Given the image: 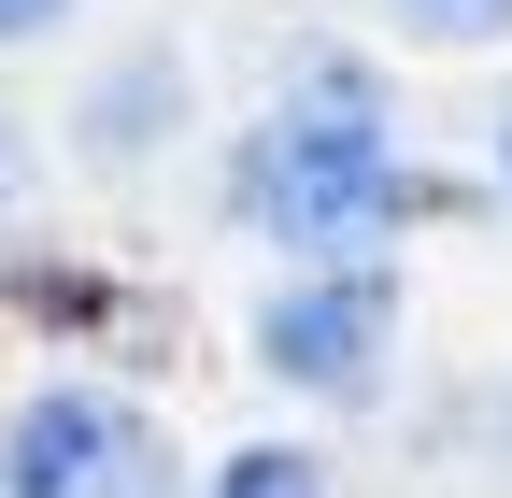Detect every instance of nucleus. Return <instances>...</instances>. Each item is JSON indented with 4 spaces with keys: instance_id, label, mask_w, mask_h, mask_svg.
<instances>
[{
    "instance_id": "8",
    "label": "nucleus",
    "mask_w": 512,
    "mask_h": 498,
    "mask_svg": "<svg viewBox=\"0 0 512 498\" xmlns=\"http://www.w3.org/2000/svg\"><path fill=\"white\" fill-rule=\"evenodd\" d=\"M498 171H512V129H498Z\"/></svg>"
},
{
    "instance_id": "5",
    "label": "nucleus",
    "mask_w": 512,
    "mask_h": 498,
    "mask_svg": "<svg viewBox=\"0 0 512 498\" xmlns=\"http://www.w3.org/2000/svg\"><path fill=\"white\" fill-rule=\"evenodd\" d=\"M399 29H427V43H498L512 0H399Z\"/></svg>"
},
{
    "instance_id": "7",
    "label": "nucleus",
    "mask_w": 512,
    "mask_h": 498,
    "mask_svg": "<svg viewBox=\"0 0 512 498\" xmlns=\"http://www.w3.org/2000/svg\"><path fill=\"white\" fill-rule=\"evenodd\" d=\"M57 15H72V0H0V43H43Z\"/></svg>"
},
{
    "instance_id": "6",
    "label": "nucleus",
    "mask_w": 512,
    "mask_h": 498,
    "mask_svg": "<svg viewBox=\"0 0 512 498\" xmlns=\"http://www.w3.org/2000/svg\"><path fill=\"white\" fill-rule=\"evenodd\" d=\"M228 498H328V470H313V456H228Z\"/></svg>"
},
{
    "instance_id": "4",
    "label": "nucleus",
    "mask_w": 512,
    "mask_h": 498,
    "mask_svg": "<svg viewBox=\"0 0 512 498\" xmlns=\"http://www.w3.org/2000/svg\"><path fill=\"white\" fill-rule=\"evenodd\" d=\"M157 114H185V72H171V57H128V72L86 100V157H143Z\"/></svg>"
},
{
    "instance_id": "9",
    "label": "nucleus",
    "mask_w": 512,
    "mask_h": 498,
    "mask_svg": "<svg viewBox=\"0 0 512 498\" xmlns=\"http://www.w3.org/2000/svg\"><path fill=\"white\" fill-rule=\"evenodd\" d=\"M0 185H15V157H0Z\"/></svg>"
},
{
    "instance_id": "2",
    "label": "nucleus",
    "mask_w": 512,
    "mask_h": 498,
    "mask_svg": "<svg viewBox=\"0 0 512 498\" xmlns=\"http://www.w3.org/2000/svg\"><path fill=\"white\" fill-rule=\"evenodd\" d=\"M0 498H171V456L114 385H29L0 427Z\"/></svg>"
},
{
    "instance_id": "3",
    "label": "nucleus",
    "mask_w": 512,
    "mask_h": 498,
    "mask_svg": "<svg viewBox=\"0 0 512 498\" xmlns=\"http://www.w3.org/2000/svg\"><path fill=\"white\" fill-rule=\"evenodd\" d=\"M384 328H399L384 271H328V285H285L271 314H256V356H271V385H299V399H356L384 370Z\"/></svg>"
},
{
    "instance_id": "1",
    "label": "nucleus",
    "mask_w": 512,
    "mask_h": 498,
    "mask_svg": "<svg viewBox=\"0 0 512 498\" xmlns=\"http://www.w3.org/2000/svg\"><path fill=\"white\" fill-rule=\"evenodd\" d=\"M242 214L271 242H299V257H356V242H384L413 214L399 100L370 86V57L313 43L299 72L271 86V114H256V143H242Z\"/></svg>"
}]
</instances>
